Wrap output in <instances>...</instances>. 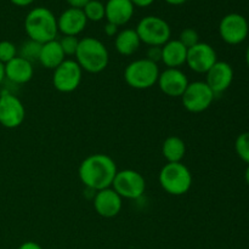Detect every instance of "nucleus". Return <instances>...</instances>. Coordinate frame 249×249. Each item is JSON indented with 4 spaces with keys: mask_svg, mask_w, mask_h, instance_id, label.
I'll return each instance as SVG.
<instances>
[{
    "mask_svg": "<svg viewBox=\"0 0 249 249\" xmlns=\"http://www.w3.org/2000/svg\"><path fill=\"white\" fill-rule=\"evenodd\" d=\"M118 169L113 158L104 153L88 156L78 169L82 184L94 192L112 187Z\"/></svg>",
    "mask_w": 249,
    "mask_h": 249,
    "instance_id": "f257e3e1",
    "label": "nucleus"
},
{
    "mask_svg": "<svg viewBox=\"0 0 249 249\" xmlns=\"http://www.w3.org/2000/svg\"><path fill=\"white\" fill-rule=\"evenodd\" d=\"M24 31L29 39L40 44L55 40L58 33L57 18L51 10L41 6L36 7L24 18Z\"/></svg>",
    "mask_w": 249,
    "mask_h": 249,
    "instance_id": "f03ea898",
    "label": "nucleus"
},
{
    "mask_svg": "<svg viewBox=\"0 0 249 249\" xmlns=\"http://www.w3.org/2000/svg\"><path fill=\"white\" fill-rule=\"evenodd\" d=\"M74 56L80 68L92 74L106 70L109 62V53L105 44L92 36L80 39Z\"/></svg>",
    "mask_w": 249,
    "mask_h": 249,
    "instance_id": "7ed1b4c3",
    "label": "nucleus"
},
{
    "mask_svg": "<svg viewBox=\"0 0 249 249\" xmlns=\"http://www.w3.org/2000/svg\"><path fill=\"white\" fill-rule=\"evenodd\" d=\"M160 187L172 196H182L192 186V173L182 162L167 163L158 175Z\"/></svg>",
    "mask_w": 249,
    "mask_h": 249,
    "instance_id": "20e7f679",
    "label": "nucleus"
},
{
    "mask_svg": "<svg viewBox=\"0 0 249 249\" xmlns=\"http://www.w3.org/2000/svg\"><path fill=\"white\" fill-rule=\"evenodd\" d=\"M158 63L147 58L131 61L124 71V80L130 88L136 90H146L157 84L160 77Z\"/></svg>",
    "mask_w": 249,
    "mask_h": 249,
    "instance_id": "39448f33",
    "label": "nucleus"
},
{
    "mask_svg": "<svg viewBox=\"0 0 249 249\" xmlns=\"http://www.w3.org/2000/svg\"><path fill=\"white\" fill-rule=\"evenodd\" d=\"M136 33L141 43L148 46H163L170 40L172 29L165 19L158 16H146L136 26Z\"/></svg>",
    "mask_w": 249,
    "mask_h": 249,
    "instance_id": "423d86ee",
    "label": "nucleus"
},
{
    "mask_svg": "<svg viewBox=\"0 0 249 249\" xmlns=\"http://www.w3.org/2000/svg\"><path fill=\"white\" fill-rule=\"evenodd\" d=\"M215 95L206 82L196 80L189 83L186 90L182 94V106L191 113H201L207 111L213 104Z\"/></svg>",
    "mask_w": 249,
    "mask_h": 249,
    "instance_id": "0eeeda50",
    "label": "nucleus"
},
{
    "mask_svg": "<svg viewBox=\"0 0 249 249\" xmlns=\"http://www.w3.org/2000/svg\"><path fill=\"white\" fill-rule=\"evenodd\" d=\"M112 189L122 198L139 199L145 194L146 181L142 175L136 170H118L112 184Z\"/></svg>",
    "mask_w": 249,
    "mask_h": 249,
    "instance_id": "6e6552de",
    "label": "nucleus"
},
{
    "mask_svg": "<svg viewBox=\"0 0 249 249\" xmlns=\"http://www.w3.org/2000/svg\"><path fill=\"white\" fill-rule=\"evenodd\" d=\"M83 70L75 60L66 58L57 68L53 70V84L60 92H73L82 83Z\"/></svg>",
    "mask_w": 249,
    "mask_h": 249,
    "instance_id": "1a4fd4ad",
    "label": "nucleus"
},
{
    "mask_svg": "<svg viewBox=\"0 0 249 249\" xmlns=\"http://www.w3.org/2000/svg\"><path fill=\"white\" fill-rule=\"evenodd\" d=\"M26 118V108L21 100L11 91L0 94V124L4 128H18Z\"/></svg>",
    "mask_w": 249,
    "mask_h": 249,
    "instance_id": "9d476101",
    "label": "nucleus"
},
{
    "mask_svg": "<svg viewBox=\"0 0 249 249\" xmlns=\"http://www.w3.org/2000/svg\"><path fill=\"white\" fill-rule=\"evenodd\" d=\"M249 24L243 15L228 14L221 18L219 23V34L221 39L229 45H238L247 39Z\"/></svg>",
    "mask_w": 249,
    "mask_h": 249,
    "instance_id": "9b49d317",
    "label": "nucleus"
},
{
    "mask_svg": "<svg viewBox=\"0 0 249 249\" xmlns=\"http://www.w3.org/2000/svg\"><path fill=\"white\" fill-rule=\"evenodd\" d=\"M218 61L216 51L208 43L196 44L187 50L186 65L195 73H207Z\"/></svg>",
    "mask_w": 249,
    "mask_h": 249,
    "instance_id": "f8f14e48",
    "label": "nucleus"
},
{
    "mask_svg": "<svg viewBox=\"0 0 249 249\" xmlns=\"http://www.w3.org/2000/svg\"><path fill=\"white\" fill-rule=\"evenodd\" d=\"M189 83L187 75L180 68H165L157 80L160 91L169 97H181Z\"/></svg>",
    "mask_w": 249,
    "mask_h": 249,
    "instance_id": "ddd939ff",
    "label": "nucleus"
},
{
    "mask_svg": "<svg viewBox=\"0 0 249 249\" xmlns=\"http://www.w3.org/2000/svg\"><path fill=\"white\" fill-rule=\"evenodd\" d=\"M94 208L102 218H114L123 208V198L112 187L100 190L94 195Z\"/></svg>",
    "mask_w": 249,
    "mask_h": 249,
    "instance_id": "4468645a",
    "label": "nucleus"
},
{
    "mask_svg": "<svg viewBox=\"0 0 249 249\" xmlns=\"http://www.w3.org/2000/svg\"><path fill=\"white\" fill-rule=\"evenodd\" d=\"M206 74V83L215 96L225 92L232 84L233 68L225 61H216L215 65Z\"/></svg>",
    "mask_w": 249,
    "mask_h": 249,
    "instance_id": "2eb2a0df",
    "label": "nucleus"
},
{
    "mask_svg": "<svg viewBox=\"0 0 249 249\" xmlns=\"http://www.w3.org/2000/svg\"><path fill=\"white\" fill-rule=\"evenodd\" d=\"M87 24L88 19L83 9H77V7H70L65 10L57 18L58 32H61L63 36H77L84 31Z\"/></svg>",
    "mask_w": 249,
    "mask_h": 249,
    "instance_id": "dca6fc26",
    "label": "nucleus"
},
{
    "mask_svg": "<svg viewBox=\"0 0 249 249\" xmlns=\"http://www.w3.org/2000/svg\"><path fill=\"white\" fill-rule=\"evenodd\" d=\"M134 7L130 0H108L105 5V18L118 27L124 26L133 18Z\"/></svg>",
    "mask_w": 249,
    "mask_h": 249,
    "instance_id": "f3484780",
    "label": "nucleus"
},
{
    "mask_svg": "<svg viewBox=\"0 0 249 249\" xmlns=\"http://www.w3.org/2000/svg\"><path fill=\"white\" fill-rule=\"evenodd\" d=\"M5 66V79L15 85H22L28 83L33 78V63L24 58L16 56L14 60L7 62Z\"/></svg>",
    "mask_w": 249,
    "mask_h": 249,
    "instance_id": "a211bd4d",
    "label": "nucleus"
},
{
    "mask_svg": "<svg viewBox=\"0 0 249 249\" xmlns=\"http://www.w3.org/2000/svg\"><path fill=\"white\" fill-rule=\"evenodd\" d=\"M187 50L179 39H170L162 46V62L167 68H180L186 65Z\"/></svg>",
    "mask_w": 249,
    "mask_h": 249,
    "instance_id": "6ab92c4d",
    "label": "nucleus"
},
{
    "mask_svg": "<svg viewBox=\"0 0 249 249\" xmlns=\"http://www.w3.org/2000/svg\"><path fill=\"white\" fill-rule=\"evenodd\" d=\"M66 60V55L61 48L58 40H51L41 45L40 55L38 62L48 70H55L63 61Z\"/></svg>",
    "mask_w": 249,
    "mask_h": 249,
    "instance_id": "aec40b11",
    "label": "nucleus"
},
{
    "mask_svg": "<svg viewBox=\"0 0 249 249\" xmlns=\"http://www.w3.org/2000/svg\"><path fill=\"white\" fill-rule=\"evenodd\" d=\"M141 45V40L139 38L135 29L125 28L118 32L114 38V46L119 55L131 56L139 50Z\"/></svg>",
    "mask_w": 249,
    "mask_h": 249,
    "instance_id": "412c9836",
    "label": "nucleus"
},
{
    "mask_svg": "<svg viewBox=\"0 0 249 249\" xmlns=\"http://www.w3.org/2000/svg\"><path fill=\"white\" fill-rule=\"evenodd\" d=\"M186 153L185 141L179 136L172 135L164 140L162 145V155L167 163H179L184 160Z\"/></svg>",
    "mask_w": 249,
    "mask_h": 249,
    "instance_id": "4be33fe9",
    "label": "nucleus"
},
{
    "mask_svg": "<svg viewBox=\"0 0 249 249\" xmlns=\"http://www.w3.org/2000/svg\"><path fill=\"white\" fill-rule=\"evenodd\" d=\"M41 45L43 44L34 41L28 38V40L23 41L18 49V56L19 57L24 58V60L29 61L31 63L36 62L39 60V55H40Z\"/></svg>",
    "mask_w": 249,
    "mask_h": 249,
    "instance_id": "5701e85b",
    "label": "nucleus"
},
{
    "mask_svg": "<svg viewBox=\"0 0 249 249\" xmlns=\"http://www.w3.org/2000/svg\"><path fill=\"white\" fill-rule=\"evenodd\" d=\"M85 17L88 21L100 22L105 18V4L100 0H90L83 7Z\"/></svg>",
    "mask_w": 249,
    "mask_h": 249,
    "instance_id": "b1692460",
    "label": "nucleus"
},
{
    "mask_svg": "<svg viewBox=\"0 0 249 249\" xmlns=\"http://www.w3.org/2000/svg\"><path fill=\"white\" fill-rule=\"evenodd\" d=\"M235 150L238 157L249 165V131L237 136L235 141Z\"/></svg>",
    "mask_w": 249,
    "mask_h": 249,
    "instance_id": "393cba45",
    "label": "nucleus"
},
{
    "mask_svg": "<svg viewBox=\"0 0 249 249\" xmlns=\"http://www.w3.org/2000/svg\"><path fill=\"white\" fill-rule=\"evenodd\" d=\"M18 56V49L12 41L1 40L0 41V62L6 65L11 60Z\"/></svg>",
    "mask_w": 249,
    "mask_h": 249,
    "instance_id": "a878e982",
    "label": "nucleus"
},
{
    "mask_svg": "<svg viewBox=\"0 0 249 249\" xmlns=\"http://www.w3.org/2000/svg\"><path fill=\"white\" fill-rule=\"evenodd\" d=\"M58 43H60L66 56H74L77 53L78 45H79V39L73 36H63L58 40Z\"/></svg>",
    "mask_w": 249,
    "mask_h": 249,
    "instance_id": "bb28decb",
    "label": "nucleus"
},
{
    "mask_svg": "<svg viewBox=\"0 0 249 249\" xmlns=\"http://www.w3.org/2000/svg\"><path fill=\"white\" fill-rule=\"evenodd\" d=\"M179 40L181 41L187 49H190L199 43V36L198 33H197L196 29L185 28L184 31H181V33H180Z\"/></svg>",
    "mask_w": 249,
    "mask_h": 249,
    "instance_id": "cd10ccee",
    "label": "nucleus"
},
{
    "mask_svg": "<svg viewBox=\"0 0 249 249\" xmlns=\"http://www.w3.org/2000/svg\"><path fill=\"white\" fill-rule=\"evenodd\" d=\"M152 62L158 63L162 61V46H150L146 51V57Z\"/></svg>",
    "mask_w": 249,
    "mask_h": 249,
    "instance_id": "c85d7f7f",
    "label": "nucleus"
},
{
    "mask_svg": "<svg viewBox=\"0 0 249 249\" xmlns=\"http://www.w3.org/2000/svg\"><path fill=\"white\" fill-rule=\"evenodd\" d=\"M104 32L107 36H116L118 34V26L111 23V22H107L104 27Z\"/></svg>",
    "mask_w": 249,
    "mask_h": 249,
    "instance_id": "c756f323",
    "label": "nucleus"
},
{
    "mask_svg": "<svg viewBox=\"0 0 249 249\" xmlns=\"http://www.w3.org/2000/svg\"><path fill=\"white\" fill-rule=\"evenodd\" d=\"M17 249H43V247L39 243L33 242V241H27V242L22 243Z\"/></svg>",
    "mask_w": 249,
    "mask_h": 249,
    "instance_id": "7c9ffc66",
    "label": "nucleus"
},
{
    "mask_svg": "<svg viewBox=\"0 0 249 249\" xmlns=\"http://www.w3.org/2000/svg\"><path fill=\"white\" fill-rule=\"evenodd\" d=\"M68 4L71 5V7H77V9H83L85 5L88 4V1L90 0H66Z\"/></svg>",
    "mask_w": 249,
    "mask_h": 249,
    "instance_id": "2f4dec72",
    "label": "nucleus"
},
{
    "mask_svg": "<svg viewBox=\"0 0 249 249\" xmlns=\"http://www.w3.org/2000/svg\"><path fill=\"white\" fill-rule=\"evenodd\" d=\"M133 2L134 6H139V7H147L150 5L153 4L155 0H130Z\"/></svg>",
    "mask_w": 249,
    "mask_h": 249,
    "instance_id": "473e14b6",
    "label": "nucleus"
},
{
    "mask_svg": "<svg viewBox=\"0 0 249 249\" xmlns=\"http://www.w3.org/2000/svg\"><path fill=\"white\" fill-rule=\"evenodd\" d=\"M10 1H11L14 5H16V6L24 7V6H28V5H31L34 0H10Z\"/></svg>",
    "mask_w": 249,
    "mask_h": 249,
    "instance_id": "72a5a7b5",
    "label": "nucleus"
},
{
    "mask_svg": "<svg viewBox=\"0 0 249 249\" xmlns=\"http://www.w3.org/2000/svg\"><path fill=\"white\" fill-rule=\"evenodd\" d=\"M5 80V66L0 62V85L4 83Z\"/></svg>",
    "mask_w": 249,
    "mask_h": 249,
    "instance_id": "f704fd0d",
    "label": "nucleus"
},
{
    "mask_svg": "<svg viewBox=\"0 0 249 249\" xmlns=\"http://www.w3.org/2000/svg\"><path fill=\"white\" fill-rule=\"evenodd\" d=\"M164 1L168 2V4H170V5H175V6H178V5L185 4L187 0H164Z\"/></svg>",
    "mask_w": 249,
    "mask_h": 249,
    "instance_id": "c9c22d12",
    "label": "nucleus"
},
{
    "mask_svg": "<svg viewBox=\"0 0 249 249\" xmlns=\"http://www.w3.org/2000/svg\"><path fill=\"white\" fill-rule=\"evenodd\" d=\"M245 180L246 182L249 185V165L247 168H246V172H245Z\"/></svg>",
    "mask_w": 249,
    "mask_h": 249,
    "instance_id": "e433bc0d",
    "label": "nucleus"
},
{
    "mask_svg": "<svg viewBox=\"0 0 249 249\" xmlns=\"http://www.w3.org/2000/svg\"><path fill=\"white\" fill-rule=\"evenodd\" d=\"M246 62H247V65L249 67V46L247 48V51H246Z\"/></svg>",
    "mask_w": 249,
    "mask_h": 249,
    "instance_id": "4c0bfd02",
    "label": "nucleus"
}]
</instances>
